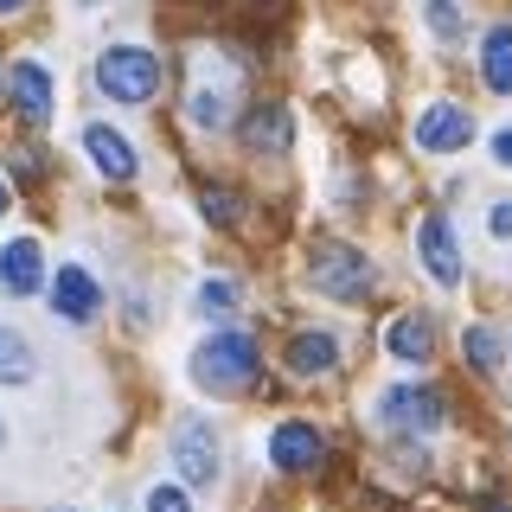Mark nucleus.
Instances as JSON below:
<instances>
[{"label": "nucleus", "instance_id": "1", "mask_svg": "<svg viewBox=\"0 0 512 512\" xmlns=\"http://www.w3.org/2000/svg\"><path fill=\"white\" fill-rule=\"evenodd\" d=\"M256 340L250 333H212V340H199L192 346V359H186V372L199 391H212V397H244L250 384H256Z\"/></svg>", "mask_w": 512, "mask_h": 512}, {"label": "nucleus", "instance_id": "2", "mask_svg": "<svg viewBox=\"0 0 512 512\" xmlns=\"http://www.w3.org/2000/svg\"><path fill=\"white\" fill-rule=\"evenodd\" d=\"M308 282L320 288V295H333V301H365L378 276H372V256H365L359 244H314Z\"/></svg>", "mask_w": 512, "mask_h": 512}, {"label": "nucleus", "instance_id": "3", "mask_svg": "<svg viewBox=\"0 0 512 512\" xmlns=\"http://www.w3.org/2000/svg\"><path fill=\"white\" fill-rule=\"evenodd\" d=\"M96 84H103V96H116V103H154L160 96V58L141 52V45H109L96 58Z\"/></svg>", "mask_w": 512, "mask_h": 512}, {"label": "nucleus", "instance_id": "4", "mask_svg": "<svg viewBox=\"0 0 512 512\" xmlns=\"http://www.w3.org/2000/svg\"><path fill=\"white\" fill-rule=\"evenodd\" d=\"M378 416H384V429H404V436H436L448 423V397L436 384H391L378 397Z\"/></svg>", "mask_w": 512, "mask_h": 512}, {"label": "nucleus", "instance_id": "5", "mask_svg": "<svg viewBox=\"0 0 512 512\" xmlns=\"http://www.w3.org/2000/svg\"><path fill=\"white\" fill-rule=\"evenodd\" d=\"M173 474H186L192 487H212V480H218V436H212V423L186 416V423L173 429Z\"/></svg>", "mask_w": 512, "mask_h": 512}, {"label": "nucleus", "instance_id": "6", "mask_svg": "<svg viewBox=\"0 0 512 512\" xmlns=\"http://www.w3.org/2000/svg\"><path fill=\"white\" fill-rule=\"evenodd\" d=\"M474 141V116L461 103H429L416 116V148L423 154H461Z\"/></svg>", "mask_w": 512, "mask_h": 512}, {"label": "nucleus", "instance_id": "7", "mask_svg": "<svg viewBox=\"0 0 512 512\" xmlns=\"http://www.w3.org/2000/svg\"><path fill=\"white\" fill-rule=\"evenodd\" d=\"M52 308L71 320V327L96 320V308H103V288H96V276H90L84 263H58L52 269Z\"/></svg>", "mask_w": 512, "mask_h": 512}, {"label": "nucleus", "instance_id": "8", "mask_svg": "<svg viewBox=\"0 0 512 512\" xmlns=\"http://www.w3.org/2000/svg\"><path fill=\"white\" fill-rule=\"evenodd\" d=\"M416 256H423L429 282H442V288L461 282V237H455L448 218H423V231H416Z\"/></svg>", "mask_w": 512, "mask_h": 512}, {"label": "nucleus", "instance_id": "9", "mask_svg": "<svg viewBox=\"0 0 512 512\" xmlns=\"http://www.w3.org/2000/svg\"><path fill=\"white\" fill-rule=\"evenodd\" d=\"M186 116L199 122L205 135H218V128L237 116V84H231V77H192V90H186Z\"/></svg>", "mask_w": 512, "mask_h": 512}, {"label": "nucleus", "instance_id": "10", "mask_svg": "<svg viewBox=\"0 0 512 512\" xmlns=\"http://www.w3.org/2000/svg\"><path fill=\"white\" fill-rule=\"evenodd\" d=\"M269 461H276L282 474H314L320 468V429L314 423H276V436H269Z\"/></svg>", "mask_w": 512, "mask_h": 512}, {"label": "nucleus", "instance_id": "11", "mask_svg": "<svg viewBox=\"0 0 512 512\" xmlns=\"http://www.w3.org/2000/svg\"><path fill=\"white\" fill-rule=\"evenodd\" d=\"M384 352H391L397 365H429L436 359V327H429V314H397L391 327H384Z\"/></svg>", "mask_w": 512, "mask_h": 512}, {"label": "nucleus", "instance_id": "12", "mask_svg": "<svg viewBox=\"0 0 512 512\" xmlns=\"http://www.w3.org/2000/svg\"><path fill=\"white\" fill-rule=\"evenodd\" d=\"M39 276H45L39 237H13V244L0 250V288H7V295H39Z\"/></svg>", "mask_w": 512, "mask_h": 512}, {"label": "nucleus", "instance_id": "13", "mask_svg": "<svg viewBox=\"0 0 512 512\" xmlns=\"http://www.w3.org/2000/svg\"><path fill=\"white\" fill-rule=\"evenodd\" d=\"M13 109L26 122H52V71L39 58H20L13 64Z\"/></svg>", "mask_w": 512, "mask_h": 512}, {"label": "nucleus", "instance_id": "14", "mask_svg": "<svg viewBox=\"0 0 512 512\" xmlns=\"http://www.w3.org/2000/svg\"><path fill=\"white\" fill-rule=\"evenodd\" d=\"M84 154H90V167L103 173V180H128V173H135V148H128L109 122H90L84 128Z\"/></svg>", "mask_w": 512, "mask_h": 512}, {"label": "nucleus", "instance_id": "15", "mask_svg": "<svg viewBox=\"0 0 512 512\" xmlns=\"http://www.w3.org/2000/svg\"><path fill=\"white\" fill-rule=\"evenodd\" d=\"M244 148H250V154H282V148H295V116H288L282 103H269V109H256V116H244Z\"/></svg>", "mask_w": 512, "mask_h": 512}, {"label": "nucleus", "instance_id": "16", "mask_svg": "<svg viewBox=\"0 0 512 512\" xmlns=\"http://www.w3.org/2000/svg\"><path fill=\"white\" fill-rule=\"evenodd\" d=\"M282 359H288L295 378H327L333 365H340V340H333V333H295Z\"/></svg>", "mask_w": 512, "mask_h": 512}, {"label": "nucleus", "instance_id": "17", "mask_svg": "<svg viewBox=\"0 0 512 512\" xmlns=\"http://www.w3.org/2000/svg\"><path fill=\"white\" fill-rule=\"evenodd\" d=\"M480 84L493 96H512V26H487V39H480Z\"/></svg>", "mask_w": 512, "mask_h": 512}, {"label": "nucleus", "instance_id": "18", "mask_svg": "<svg viewBox=\"0 0 512 512\" xmlns=\"http://www.w3.org/2000/svg\"><path fill=\"white\" fill-rule=\"evenodd\" d=\"M192 308H199L205 320H231L237 308H244V295H237V288L224 282V276H205V282H199V295H192Z\"/></svg>", "mask_w": 512, "mask_h": 512}, {"label": "nucleus", "instance_id": "19", "mask_svg": "<svg viewBox=\"0 0 512 512\" xmlns=\"http://www.w3.org/2000/svg\"><path fill=\"white\" fill-rule=\"evenodd\" d=\"M39 365H32V346L20 340V333H7L0 327V384H26Z\"/></svg>", "mask_w": 512, "mask_h": 512}, {"label": "nucleus", "instance_id": "20", "mask_svg": "<svg viewBox=\"0 0 512 512\" xmlns=\"http://www.w3.org/2000/svg\"><path fill=\"white\" fill-rule=\"evenodd\" d=\"M423 26L436 32L442 45H455L461 32H468V13H461V0H423Z\"/></svg>", "mask_w": 512, "mask_h": 512}, {"label": "nucleus", "instance_id": "21", "mask_svg": "<svg viewBox=\"0 0 512 512\" xmlns=\"http://www.w3.org/2000/svg\"><path fill=\"white\" fill-rule=\"evenodd\" d=\"M468 359H474V372H500V359H506V340L493 327H468Z\"/></svg>", "mask_w": 512, "mask_h": 512}, {"label": "nucleus", "instance_id": "22", "mask_svg": "<svg viewBox=\"0 0 512 512\" xmlns=\"http://www.w3.org/2000/svg\"><path fill=\"white\" fill-rule=\"evenodd\" d=\"M199 205H205V218H212V224H237V212H244V205H237L231 192H212V186L199 192Z\"/></svg>", "mask_w": 512, "mask_h": 512}, {"label": "nucleus", "instance_id": "23", "mask_svg": "<svg viewBox=\"0 0 512 512\" xmlns=\"http://www.w3.org/2000/svg\"><path fill=\"white\" fill-rule=\"evenodd\" d=\"M487 237H493V244H512V199H500L487 212Z\"/></svg>", "mask_w": 512, "mask_h": 512}, {"label": "nucleus", "instance_id": "24", "mask_svg": "<svg viewBox=\"0 0 512 512\" xmlns=\"http://www.w3.org/2000/svg\"><path fill=\"white\" fill-rule=\"evenodd\" d=\"M148 512H192V500H186L180 487H154L148 493Z\"/></svg>", "mask_w": 512, "mask_h": 512}, {"label": "nucleus", "instance_id": "25", "mask_svg": "<svg viewBox=\"0 0 512 512\" xmlns=\"http://www.w3.org/2000/svg\"><path fill=\"white\" fill-rule=\"evenodd\" d=\"M487 148H493V160H500V167H512V122H506V128H500V135H493V141H487Z\"/></svg>", "mask_w": 512, "mask_h": 512}, {"label": "nucleus", "instance_id": "26", "mask_svg": "<svg viewBox=\"0 0 512 512\" xmlns=\"http://www.w3.org/2000/svg\"><path fill=\"white\" fill-rule=\"evenodd\" d=\"M7 212H13V186L0 180V218H7Z\"/></svg>", "mask_w": 512, "mask_h": 512}, {"label": "nucleus", "instance_id": "27", "mask_svg": "<svg viewBox=\"0 0 512 512\" xmlns=\"http://www.w3.org/2000/svg\"><path fill=\"white\" fill-rule=\"evenodd\" d=\"M26 7V0H0V13H20Z\"/></svg>", "mask_w": 512, "mask_h": 512}, {"label": "nucleus", "instance_id": "28", "mask_svg": "<svg viewBox=\"0 0 512 512\" xmlns=\"http://www.w3.org/2000/svg\"><path fill=\"white\" fill-rule=\"evenodd\" d=\"M0 448H7V423H0Z\"/></svg>", "mask_w": 512, "mask_h": 512}, {"label": "nucleus", "instance_id": "29", "mask_svg": "<svg viewBox=\"0 0 512 512\" xmlns=\"http://www.w3.org/2000/svg\"><path fill=\"white\" fill-rule=\"evenodd\" d=\"M493 512H500V506H493Z\"/></svg>", "mask_w": 512, "mask_h": 512}]
</instances>
